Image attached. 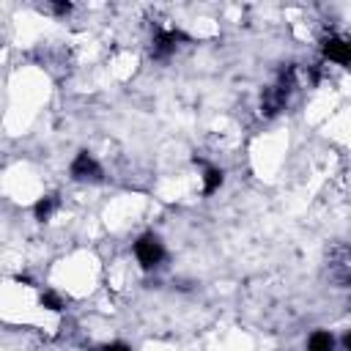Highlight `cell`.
I'll return each mask as SVG.
<instances>
[{
    "label": "cell",
    "mask_w": 351,
    "mask_h": 351,
    "mask_svg": "<svg viewBox=\"0 0 351 351\" xmlns=\"http://www.w3.org/2000/svg\"><path fill=\"white\" fill-rule=\"evenodd\" d=\"M222 181H225V173L219 167H206V173H203V192L214 195L222 186Z\"/></svg>",
    "instance_id": "obj_7"
},
{
    "label": "cell",
    "mask_w": 351,
    "mask_h": 351,
    "mask_svg": "<svg viewBox=\"0 0 351 351\" xmlns=\"http://www.w3.org/2000/svg\"><path fill=\"white\" fill-rule=\"evenodd\" d=\"M71 178L74 181H101V165L88 154V151H80L77 156H74V162H71Z\"/></svg>",
    "instance_id": "obj_2"
},
{
    "label": "cell",
    "mask_w": 351,
    "mask_h": 351,
    "mask_svg": "<svg viewBox=\"0 0 351 351\" xmlns=\"http://www.w3.org/2000/svg\"><path fill=\"white\" fill-rule=\"evenodd\" d=\"M178 41H186V36L181 30H159L154 36V44H151V55L154 58H167L176 52Z\"/></svg>",
    "instance_id": "obj_3"
},
{
    "label": "cell",
    "mask_w": 351,
    "mask_h": 351,
    "mask_svg": "<svg viewBox=\"0 0 351 351\" xmlns=\"http://www.w3.org/2000/svg\"><path fill=\"white\" fill-rule=\"evenodd\" d=\"M101 351H132V348H129L126 343H121V340H115V343H107V346H104Z\"/></svg>",
    "instance_id": "obj_9"
},
{
    "label": "cell",
    "mask_w": 351,
    "mask_h": 351,
    "mask_svg": "<svg viewBox=\"0 0 351 351\" xmlns=\"http://www.w3.org/2000/svg\"><path fill=\"white\" fill-rule=\"evenodd\" d=\"M52 8H55L58 14H69V11H71V3H55Z\"/></svg>",
    "instance_id": "obj_10"
},
{
    "label": "cell",
    "mask_w": 351,
    "mask_h": 351,
    "mask_svg": "<svg viewBox=\"0 0 351 351\" xmlns=\"http://www.w3.org/2000/svg\"><path fill=\"white\" fill-rule=\"evenodd\" d=\"M60 208V200H58V195H44V197H38L36 200V206H33V214H36V219L38 222H47L55 211Z\"/></svg>",
    "instance_id": "obj_5"
},
{
    "label": "cell",
    "mask_w": 351,
    "mask_h": 351,
    "mask_svg": "<svg viewBox=\"0 0 351 351\" xmlns=\"http://www.w3.org/2000/svg\"><path fill=\"white\" fill-rule=\"evenodd\" d=\"M134 258L143 269H156L165 258V247L159 241V236L154 233H143L137 241H134Z\"/></svg>",
    "instance_id": "obj_1"
},
{
    "label": "cell",
    "mask_w": 351,
    "mask_h": 351,
    "mask_svg": "<svg viewBox=\"0 0 351 351\" xmlns=\"http://www.w3.org/2000/svg\"><path fill=\"white\" fill-rule=\"evenodd\" d=\"M321 52H324L326 60L340 63V66H348V60H351V44H348L346 38H340V36H329V38H324Z\"/></svg>",
    "instance_id": "obj_4"
},
{
    "label": "cell",
    "mask_w": 351,
    "mask_h": 351,
    "mask_svg": "<svg viewBox=\"0 0 351 351\" xmlns=\"http://www.w3.org/2000/svg\"><path fill=\"white\" fill-rule=\"evenodd\" d=\"M307 351H335V335L332 332H313L310 340H307Z\"/></svg>",
    "instance_id": "obj_6"
},
{
    "label": "cell",
    "mask_w": 351,
    "mask_h": 351,
    "mask_svg": "<svg viewBox=\"0 0 351 351\" xmlns=\"http://www.w3.org/2000/svg\"><path fill=\"white\" fill-rule=\"evenodd\" d=\"M38 302H41V307H44V310H49V313H60V310L66 307V304H63V299H60L58 293H52V291H44Z\"/></svg>",
    "instance_id": "obj_8"
}]
</instances>
